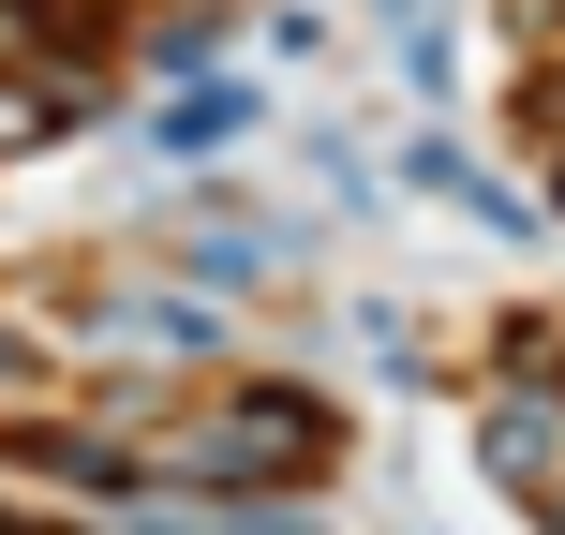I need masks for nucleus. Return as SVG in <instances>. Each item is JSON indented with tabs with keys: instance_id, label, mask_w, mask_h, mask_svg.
<instances>
[{
	"instance_id": "nucleus-1",
	"label": "nucleus",
	"mask_w": 565,
	"mask_h": 535,
	"mask_svg": "<svg viewBox=\"0 0 565 535\" xmlns=\"http://www.w3.org/2000/svg\"><path fill=\"white\" fill-rule=\"evenodd\" d=\"M209 461H224V477H282V461H312V402H238V417L209 431Z\"/></svg>"
},
{
	"instance_id": "nucleus-2",
	"label": "nucleus",
	"mask_w": 565,
	"mask_h": 535,
	"mask_svg": "<svg viewBox=\"0 0 565 535\" xmlns=\"http://www.w3.org/2000/svg\"><path fill=\"white\" fill-rule=\"evenodd\" d=\"M238 119H254V89H179V105H164V149H224Z\"/></svg>"
}]
</instances>
